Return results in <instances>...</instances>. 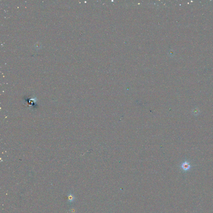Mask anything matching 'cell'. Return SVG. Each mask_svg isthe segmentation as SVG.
Here are the masks:
<instances>
[{
    "instance_id": "1",
    "label": "cell",
    "mask_w": 213,
    "mask_h": 213,
    "mask_svg": "<svg viewBox=\"0 0 213 213\" xmlns=\"http://www.w3.org/2000/svg\"><path fill=\"white\" fill-rule=\"evenodd\" d=\"M181 169L184 171H188L191 168V166L189 162L187 161H185L182 163L181 165Z\"/></svg>"
},
{
    "instance_id": "2",
    "label": "cell",
    "mask_w": 213,
    "mask_h": 213,
    "mask_svg": "<svg viewBox=\"0 0 213 213\" xmlns=\"http://www.w3.org/2000/svg\"><path fill=\"white\" fill-rule=\"evenodd\" d=\"M199 112L200 111H199V109H198V108H194L192 110V114L195 116L198 115V114H199Z\"/></svg>"
}]
</instances>
